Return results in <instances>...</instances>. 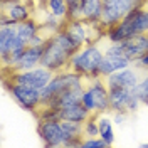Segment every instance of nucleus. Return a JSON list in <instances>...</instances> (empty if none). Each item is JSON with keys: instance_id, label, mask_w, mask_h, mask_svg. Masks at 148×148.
Returning <instances> with one entry per match:
<instances>
[{"instance_id": "15", "label": "nucleus", "mask_w": 148, "mask_h": 148, "mask_svg": "<svg viewBox=\"0 0 148 148\" xmlns=\"http://www.w3.org/2000/svg\"><path fill=\"white\" fill-rule=\"evenodd\" d=\"M62 131H64V145L62 147H81L84 140V123L61 120Z\"/></svg>"}, {"instance_id": "1", "label": "nucleus", "mask_w": 148, "mask_h": 148, "mask_svg": "<svg viewBox=\"0 0 148 148\" xmlns=\"http://www.w3.org/2000/svg\"><path fill=\"white\" fill-rule=\"evenodd\" d=\"M138 34H148V0H143L140 7L131 10L116 25L110 27L104 36L110 42H121Z\"/></svg>"}, {"instance_id": "6", "label": "nucleus", "mask_w": 148, "mask_h": 148, "mask_svg": "<svg viewBox=\"0 0 148 148\" xmlns=\"http://www.w3.org/2000/svg\"><path fill=\"white\" fill-rule=\"evenodd\" d=\"M3 84H5V89L10 92L12 99L17 103L20 108L27 111H36L40 110V91L37 89H32V88H27V86H22V84H17L10 79H3Z\"/></svg>"}, {"instance_id": "16", "label": "nucleus", "mask_w": 148, "mask_h": 148, "mask_svg": "<svg viewBox=\"0 0 148 148\" xmlns=\"http://www.w3.org/2000/svg\"><path fill=\"white\" fill-rule=\"evenodd\" d=\"M92 113L83 103H76V104H71V106H64L61 110H57V118L64 121H74V123H84L91 116Z\"/></svg>"}, {"instance_id": "23", "label": "nucleus", "mask_w": 148, "mask_h": 148, "mask_svg": "<svg viewBox=\"0 0 148 148\" xmlns=\"http://www.w3.org/2000/svg\"><path fill=\"white\" fill-rule=\"evenodd\" d=\"M108 143L101 138V136H88L81 141L79 148H106Z\"/></svg>"}, {"instance_id": "21", "label": "nucleus", "mask_w": 148, "mask_h": 148, "mask_svg": "<svg viewBox=\"0 0 148 148\" xmlns=\"http://www.w3.org/2000/svg\"><path fill=\"white\" fill-rule=\"evenodd\" d=\"M135 91H136V94H138L141 104H147L148 106V69H145V73H143V76H141L138 86L135 88Z\"/></svg>"}, {"instance_id": "28", "label": "nucleus", "mask_w": 148, "mask_h": 148, "mask_svg": "<svg viewBox=\"0 0 148 148\" xmlns=\"http://www.w3.org/2000/svg\"><path fill=\"white\" fill-rule=\"evenodd\" d=\"M141 147H143V148H148V143H141Z\"/></svg>"}, {"instance_id": "25", "label": "nucleus", "mask_w": 148, "mask_h": 148, "mask_svg": "<svg viewBox=\"0 0 148 148\" xmlns=\"http://www.w3.org/2000/svg\"><path fill=\"white\" fill-rule=\"evenodd\" d=\"M126 116H128V113H121V111H118V113H114V114H113V123H114V125H118V126H121V125H125Z\"/></svg>"}, {"instance_id": "13", "label": "nucleus", "mask_w": 148, "mask_h": 148, "mask_svg": "<svg viewBox=\"0 0 148 148\" xmlns=\"http://www.w3.org/2000/svg\"><path fill=\"white\" fill-rule=\"evenodd\" d=\"M42 54H44V44H39V46L29 44V46L25 47V51L22 52L20 59L14 64V67H10V69H7V71H3V74L34 69V67H37V66H40V62H42Z\"/></svg>"}, {"instance_id": "3", "label": "nucleus", "mask_w": 148, "mask_h": 148, "mask_svg": "<svg viewBox=\"0 0 148 148\" xmlns=\"http://www.w3.org/2000/svg\"><path fill=\"white\" fill-rule=\"evenodd\" d=\"M143 3V0H104V7H103V15H101V27L108 30L110 27L116 25L120 20L128 15L131 10H135Z\"/></svg>"}, {"instance_id": "22", "label": "nucleus", "mask_w": 148, "mask_h": 148, "mask_svg": "<svg viewBox=\"0 0 148 148\" xmlns=\"http://www.w3.org/2000/svg\"><path fill=\"white\" fill-rule=\"evenodd\" d=\"M88 136H99L98 114H94V113H92L86 121H84V138H88Z\"/></svg>"}, {"instance_id": "19", "label": "nucleus", "mask_w": 148, "mask_h": 148, "mask_svg": "<svg viewBox=\"0 0 148 148\" xmlns=\"http://www.w3.org/2000/svg\"><path fill=\"white\" fill-rule=\"evenodd\" d=\"M113 118H110L106 113L98 114V126H99V136H101L108 147H111L114 143V130H113Z\"/></svg>"}, {"instance_id": "26", "label": "nucleus", "mask_w": 148, "mask_h": 148, "mask_svg": "<svg viewBox=\"0 0 148 148\" xmlns=\"http://www.w3.org/2000/svg\"><path fill=\"white\" fill-rule=\"evenodd\" d=\"M83 0H67V10H81Z\"/></svg>"}, {"instance_id": "20", "label": "nucleus", "mask_w": 148, "mask_h": 148, "mask_svg": "<svg viewBox=\"0 0 148 148\" xmlns=\"http://www.w3.org/2000/svg\"><path fill=\"white\" fill-rule=\"evenodd\" d=\"M44 5L51 14H54L56 17L59 18L67 17V0H46Z\"/></svg>"}, {"instance_id": "18", "label": "nucleus", "mask_w": 148, "mask_h": 148, "mask_svg": "<svg viewBox=\"0 0 148 148\" xmlns=\"http://www.w3.org/2000/svg\"><path fill=\"white\" fill-rule=\"evenodd\" d=\"M39 32H40V24H39L37 18H34V17H30V18H27V20L17 24V36L20 37L22 40H25L27 44H30V40H32Z\"/></svg>"}, {"instance_id": "14", "label": "nucleus", "mask_w": 148, "mask_h": 148, "mask_svg": "<svg viewBox=\"0 0 148 148\" xmlns=\"http://www.w3.org/2000/svg\"><path fill=\"white\" fill-rule=\"evenodd\" d=\"M120 44L126 57L133 64L136 61H140L145 54H148V34H138V36L128 37V39L121 40Z\"/></svg>"}, {"instance_id": "5", "label": "nucleus", "mask_w": 148, "mask_h": 148, "mask_svg": "<svg viewBox=\"0 0 148 148\" xmlns=\"http://www.w3.org/2000/svg\"><path fill=\"white\" fill-rule=\"evenodd\" d=\"M71 57L73 56L66 51L64 47H61L52 36L49 37L44 44V54H42V62L40 64L51 69L52 73H62L66 69H69L71 64Z\"/></svg>"}, {"instance_id": "27", "label": "nucleus", "mask_w": 148, "mask_h": 148, "mask_svg": "<svg viewBox=\"0 0 148 148\" xmlns=\"http://www.w3.org/2000/svg\"><path fill=\"white\" fill-rule=\"evenodd\" d=\"M136 66H140V67H143V69H148V54H145L140 61H136L135 62Z\"/></svg>"}, {"instance_id": "2", "label": "nucleus", "mask_w": 148, "mask_h": 148, "mask_svg": "<svg viewBox=\"0 0 148 148\" xmlns=\"http://www.w3.org/2000/svg\"><path fill=\"white\" fill-rule=\"evenodd\" d=\"M106 44H108V39L104 36L98 42L83 46L71 57L69 69L84 76V77H96V76H99V67H101L103 57H104V47H106Z\"/></svg>"}, {"instance_id": "11", "label": "nucleus", "mask_w": 148, "mask_h": 148, "mask_svg": "<svg viewBox=\"0 0 148 148\" xmlns=\"http://www.w3.org/2000/svg\"><path fill=\"white\" fill-rule=\"evenodd\" d=\"M32 17L27 3L22 0H2V15L0 24H18Z\"/></svg>"}, {"instance_id": "4", "label": "nucleus", "mask_w": 148, "mask_h": 148, "mask_svg": "<svg viewBox=\"0 0 148 148\" xmlns=\"http://www.w3.org/2000/svg\"><path fill=\"white\" fill-rule=\"evenodd\" d=\"M52 77H54V73L51 69L44 67L42 64L34 67V69H27V71H17V73L3 74V79H10L14 83L32 88V89H37V91L44 89Z\"/></svg>"}, {"instance_id": "9", "label": "nucleus", "mask_w": 148, "mask_h": 148, "mask_svg": "<svg viewBox=\"0 0 148 148\" xmlns=\"http://www.w3.org/2000/svg\"><path fill=\"white\" fill-rule=\"evenodd\" d=\"M145 73L143 67L136 64H131L128 67H123L120 71H114L113 74L106 76L104 81L108 84V88H126V89H135L138 86L141 76Z\"/></svg>"}, {"instance_id": "17", "label": "nucleus", "mask_w": 148, "mask_h": 148, "mask_svg": "<svg viewBox=\"0 0 148 148\" xmlns=\"http://www.w3.org/2000/svg\"><path fill=\"white\" fill-rule=\"evenodd\" d=\"M103 7H104V0H83L81 2L83 18L92 24H99L103 15Z\"/></svg>"}, {"instance_id": "7", "label": "nucleus", "mask_w": 148, "mask_h": 148, "mask_svg": "<svg viewBox=\"0 0 148 148\" xmlns=\"http://www.w3.org/2000/svg\"><path fill=\"white\" fill-rule=\"evenodd\" d=\"M133 62L126 57L120 42H110L108 40V44L104 47V57H103L101 67H99V76L106 77V76L113 74L114 71H120V69L128 67Z\"/></svg>"}, {"instance_id": "10", "label": "nucleus", "mask_w": 148, "mask_h": 148, "mask_svg": "<svg viewBox=\"0 0 148 148\" xmlns=\"http://www.w3.org/2000/svg\"><path fill=\"white\" fill-rule=\"evenodd\" d=\"M39 136L46 147H62L64 145V131L59 118H40L37 126Z\"/></svg>"}, {"instance_id": "8", "label": "nucleus", "mask_w": 148, "mask_h": 148, "mask_svg": "<svg viewBox=\"0 0 148 148\" xmlns=\"http://www.w3.org/2000/svg\"><path fill=\"white\" fill-rule=\"evenodd\" d=\"M138 94L135 89H126V88H111L110 89V108L113 113H135L140 108Z\"/></svg>"}, {"instance_id": "24", "label": "nucleus", "mask_w": 148, "mask_h": 148, "mask_svg": "<svg viewBox=\"0 0 148 148\" xmlns=\"http://www.w3.org/2000/svg\"><path fill=\"white\" fill-rule=\"evenodd\" d=\"M81 103H83L84 106L88 108V110L91 111V113H94V114H98L96 113V101H94V98H92V94H91V91L86 88L84 89V92H83V98H81Z\"/></svg>"}, {"instance_id": "12", "label": "nucleus", "mask_w": 148, "mask_h": 148, "mask_svg": "<svg viewBox=\"0 0 148 148\" xmlns=\"http://www.w3.org/2000/svg\"><path fill=\"white\" fill-rule=\"evenodd\" d=\"M86 88L91 91L92 98L96 101V113H108L110 108V88L104 81V77L96 76V77H86Z\"/></svg>"}]
</instances>
